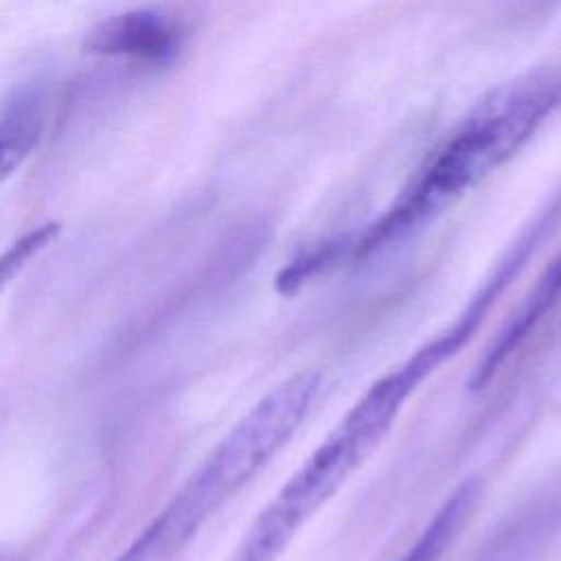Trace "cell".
I'll return each mask as SVG.
<instances>
[{
    "label": "cell",
    "instance_id": "3",
    "mask_svg": "<svg viewBox=\"0 0 561 561\" xmlns=\"http://www.w3.org/2000/svg\"><path fill=\"white\" fill-rule=\"evenodd\" d=\"M423 381L410 359L379 377L259 511L230 561H278L298 530L379 447Z\"/></svg>",
    "mask_w": 561,
    "mask_h": 561
},
{
    "label": "cell",
    "instance_id": "1",
    "mask_svg": "<svg viewBox=\"0 0 561 561\" xmlns=\"http://www.w3.org/2000/svg\"><path fill=\"white\" fill-rule=\"evenodd\" d=\"M561 107V70L522 77L478 103L427 160L399 199L357 237L353 252L373 250L414 230L504 164Z\"/></svg>",
    "mask_w": 561,
    "mask_h": 561
},
{
    "label": "cell",
    "instance_id": "2",
    "mask_svg": "<svg viewBox=\"0 0 561 561\" xmlns=\"http://www.w3.org/2000/svg\"><path fill=\"white\" fill-rule=\"evenodd\" d=\"M322 386L318 370H300L270 390L215 445L160 515L136 537L145 561L173 559L298 432Z\"/></svg>",
    "mask_w": 561,
    "mask_h": 561
},
{
    "label": "cell",
    "instance_id": "7",
    "mask_svg": "<svg viewBox=\"0 0 561 561\" xmlns=\"http://www.w3.org/2000/svg\"><path fill=\"white\" fill-rule=\"evenodd\" d=\"M57 232L59 224H39L24 232L20 239H15L4 252H0V289L7 287L20 274V270L57 237Z\"/></svg>",
    "mask_w": 561,
    "mask_h": 561
},
{
    "label": "cell",
    "instance_id": "6",
    "mask_svg": "<svg viewBox=\"0 0 561 561\" xmlns=\"http://www.w3.org/2000/svg\"><path fill=\"white\" fill-rule=\"evenodd\" d=\"M482 484L478 478L462 480L438 506L432 519L425 524L416 541L401 557V561H440V557L456 541L460 530L469 524L478 508Z\"/></svg>",
    "mask_w": 561,
    "mask_h": 561
},
{
    "label": "cell",
    "instance_id": "5",
    "mask_svg": "<svg viewBox=\"0 0 561 561\" xmlns=\"http://www.w3.org/2000/svg\"><path fill=\"white\" fill-rule=\"evenodd\" d=\"M46 123V96L37 85L15 90L0 105V182L35 149Z\"/></svg>",
    "mask_w": 561,
    "mask_h": 561
},
{
    "label": "cell",
    "instance_id": "4",
    "mask_svg": "<svg viewBox=\"0 0 561 561\" xmlns=\"http://www.w3.org/2000/svg\"><path fill=\"white\" fill-rule=\"evenodd\" d=\"M182 42L184 33L175 20L153 9H134L96 24L85 37V48L162 68L175 61Z\"/></svg>",
    "mask_w": 561,
    "mask_h": 561
}]
</instances>
